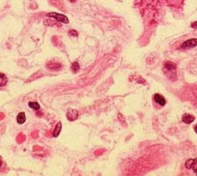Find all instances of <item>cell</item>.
<instances>
[{
    "label": "cell",
    "instance_id": "cell-9",
    "mask_svg": "<svg viewBox=\"0 0 197 176\" xmlns=\"http://www.w3.org/2000/svg\"><path fill=\"white\" fill-rule=\"evenodd\" d=\"M61 129H62V123L61 122L57 123V125H56L55 129H54L53 132H52V135H53L54 137L58 136V135H59V133H60V132H61Z\"/></svg>",
    "mask_w": 197,
    "mask_h": 176
},
{
    "label": "cell",
    "instance_id": "cell-17",
    "mask_svg": "<svg viewBox=\"0 0 197 176\" xmlns=\"http://www.w3.org/2000/svg\"><path fill=\"white\" fill-rule=\"evenodd\" d=\"M194 129H195V132H196V133H197V125H196V126H195Z\"/></svg>",
    "mask_w": 197,
    "mask_h": 176
},
{
    "label": "cell",
    "instance_id": "cell-16",
    "mask_svg": "<svg viewBox=\"0 0 197 176\" xmlns=\"http://www.w3.org/2000/svg\"><path fill=\"white\" fill-rule=\"evenodd\" d=\"M192 27L194 29H197V21L196 22H194L193 24H192Z\"/></svg>",
    "mask_w": 197,
    "mask_h": 176
},
{
    "label": "cell",
    "instance_id": "cell-14",
    "mask_svg": "<svg viewBox=\"0 0 197 176\" xmlns=\"http://www.w3.org/2000/svg\"><path fill=\"white\" fill-rule=\"evenodd\" d=\"M56 24V22L53 20H46L44 21V25H48V26H51V25H53Z\"/></svg>",
    "mask_w": 197,
    "mask_h": 176
},
{
    "label": "cell",
    "instance_id": "cell-3",
    "mask_svg": "<svg viewBox=\"0 0 197 176\" xmlns=\"http://www.w3.org/2000/svg\"><path fill=\"white\" fill-rule=\"evenodd\" d=\"M197 46V39H191L187 41L184 42L182 44L181 47L182 49H190V48H193Z\"/></svg>",
    "mask_w": 197,
    "mask_h": 176
},
{
    "label": "cell",
    "instance_id": "cell-1",
    "mask_svg": "<svg viewBox=\"0 0 197 176\" xmlns=\"http://www.w3.org/2000/svg\"><path fill=\"white\" fill-rule=\"evenodd\" d=\"M48 17H51L52 19H55L56 20L59 21V22H63V23L68 24L69 23V20L67 18V16H65V15H62V14H59L56 12H49L47 15Z\"/></svg>",
    "mask_w": 197,
    "mask_h": 176
},
{
    "label": "cell",
    "instance_id": "cell-12",
    "mask_svg": "<svg viewBox=\"0 0 197 176\" xmlns=\"http://www.w3.org/2000/svg\"><path fill=\"white\" fill-rule=\"evenodd\" d=\"M29 106L31 108H33V109L35 110L40 109V105H39V103H37V102H29Z\"/></svg>",
    "mask_w": 197,
    "mask_h": 176
},
{
    "label": "cell",
    "instance_id": "cell-7",
    "mask_svg": "<svg viewBox=\"0 0 197 176\" xmlns=\"http://www.w3.org/2000/svg\"><path fill=\"white\" fill-rule=\"evenodd\" d=\"M154 100L156 103H158L160 105H166V99L164 97L160 94H155L154 95Z\"/></svg>",
    "mask_w": 197,
    "mask_h": 176
},
{
    "label": "cell",
    "instance_id": "cell-2",
    "mask_svg": "<svg viewBox=\"0 0 197 176\" xmlns=\"http://www.w3.org/2000/svg\"><path fill=\"white\" fill-rule=\"evenodd\" d=\"M185 165L186 167V169H193V172L197 175V158H194V159L187 160Z\"/></svg>",
    "mask_w": 197,
    "mask_h": 176
},
{
    "label": "cell",
    "instance_id": "cell-13",
    "mask_svg": "<svg viewBox=\"0 0 197 176\" xmlns=\"http://www.w3.org/2000/svg\"><path fill=\"white\" fill-rule=\"evenodd\" d=\"M72 70H73V73H77L79 70V65L77 62H73V65H72Z\"/></svg>",
    "mask_w": 197,
    "mask_h": 176
},
{
    "label": "cell",
    "instance_id": "cell-8",
    "mask_svg": "<svg viewBox=\"0 0 197 176\" xmlns=\"http://www.w3.org/2000/svg\"><path fill=\"white\" fill-rule=\"evenodd\" d=\"M47 67L48 68H49V69L54 70V71H57V70H59V68H61V65L59 63H56V62H51L48 64Z\"/></svg>",
    "mask_w": 197,
    "mask_h": 176
},
{
    "label": "cell",
    "instance_id": "cell-4",
    "mask_svg": "<svg viewBox=\"0 0 197 176\" xmlns=\"http://www.w3.org/2000/svg\"><path fill=\"white\" fill-rule=\"evenodd\" d=\"M66 116L69 121H75L76 118H78V112L76 109H72V108H69L67 110Z\"/></svg>",
    "mask_w": 197,
    "mask_h": 176
},
{
    "label": "cell",
    "instance_id": "cell-15",
    "mask_svg": "<svg viewBox=\"0 0 197 176\" xmlns=\"http://www.w3.org/2000/svg\"><path fill=\"white\" fill-rule=\"evenodd\" d=\"M69 36H74V37H76V36H78V33L76 31V30H69Z\"/></svg>",
    "mask_w": 197,
    "mask_h": 176
},
{
    "label": "cell",
    "instance_id": "cell-6",
    "mask_svg": "<svg viewBox=\"0 0 197 176\" xmlns=\"http://www.w3.org/2000/svg\"><path fill=\"white\" fill-rule=\"evenodd\" d=\"M195 117L190 114H184L182 117V121L186 124H191L193 121H194Z\"/></svg>",
    "mask_w": 197,
    "mask_h": 176
},
{
    "label": "cell",
    "instance_id": "cell-5",
    "mask_svg": "<svg viewBox=\"0 0 197 176\" xmlns=\"http://www.w3.org/2000/svg\"><path fill=\"white\" fill-rule=\"evenodd\" d=\"M176 68H177V66H176V65L174 63H172V62H165L164 64V70L165 72H167V73H172V72H176Z\"/></svg>",
    "mask_w": 197,
    "mask_h": 176
},
{
    "label": "cell",
    "instance_id": "cell-10",
    "mask_svg": "<svg viewBox=\"0 0 197 176\" xmlns=\"http://www.w3.org/2000/svg\"><path fill=\"white\" fill-rule=\"evenodd\" d=\"M25 119H26V118H25V115L24 112H20V114L17 116L16 120L17 122H18L19 124H23L25 121Z\"/></svg>",
    "mask_w": 197,
    "mask_h": 176
},
{
    "label": "cell",
    "instance_id": "cell-11",
    "mask_svg": "<svg viewBox=\"0 0 197 176\" xmlns=\"http://www.w3.org/2000/svg\"><path fill=\"white\" fill-rule=\"evenodd\" d=\"M7 78L5 76V74L0 73V86H3L7 83Z\"/></svg>",
    "mask_w": 197,
    "mask_h": 176
}]
</instances>
